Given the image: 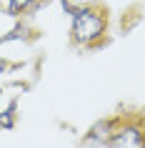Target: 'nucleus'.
I'll return each instance as SVG.
<instances>
[{
	"instance_id": "nucleus-1",
	"label": "nucleus",
	"mask_w": 145,
	"mask_h": 148,
	"mask_svg": "<svg viewBox=\"0 0 145 148\" xmlns=\"http://www.w3.org/2000/svg\"><path fill=\"white\" fill-rule=\"evenodd\" d=\"M105 13H100L98 8H78L73 15V43L78 45H95L98 40H103L105 35Z\"/></svg>"
},
{
	"instance_id": "nucleus-2",
	"label": "nucleus",
	"mask_w": 145,
	"mask_h": 148,
	"mask_svg": "<svg viewBox=\"0 0 145 148\" xmlns=\"http://www.w3.org/2000/svg\"><path fill=\"white\" fill-rule=\"evenodd\" d=\"M105 146L108 148H145V128L138 123L118 125Z\"/></svg>"
},
{
	"instance_id": "nucleus-3",
	"label": "nucleus",
	"mask_w": 145,
	"mask_h": 148,
	"mask_svg": "<svg viewBox=\"0 0 145 148\" xmlns=\"http://www.w3.org/2000/svg\"><path fill=\"white\" fill-rule=\"evenodd\" d=\"M115 125H118V121H113V118H108V121H100L95 128H93L90 133H88V138H85V143L88 146H100V143H108V138L113 136Z\"/></svg>"
},
{
	"instance_id": "nucleus-4",
	"label": "nucleus",
	"mask_w": 145,
	"mask_h": 148,
	"mask_svg": "<svg viewBox=\"0 0 145 148\" xmlns=\"http://www.w3.org/2000/svg\"><path fill=\"white\" fill-rule=\"evenodd\" d=\"M35 3H38V0H10L8 13L10 15H20V13H25V10H30Z\"/></svg>"
},
{
	"instance_id": "nucleus-5",
	"label": "nucleus",
	"mask_w": 145,
	"mask_h": 148,
	"mask_svg": "<svg viewBox=\"0 0 145 148\" xmlns=\"http://www.w3.org/2000/svg\"><path fill=\"white\" fill-rule=\"evenodd\" d=\"M15 108H18V103L13 101L8 106V110L0 113V128H13V123H15Z\"/></svg>"
}]
</instances>
